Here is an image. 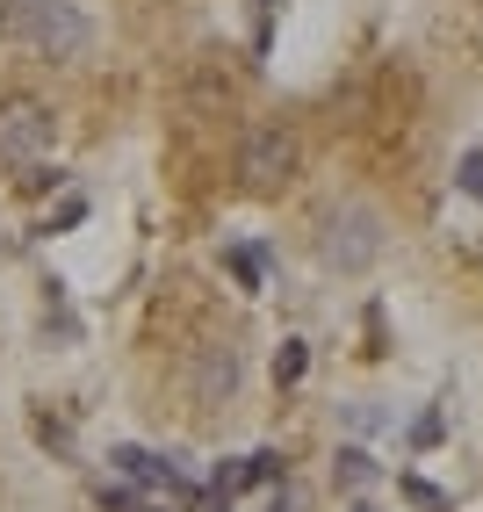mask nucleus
Here are the masks:
<instances>
[{
	"mask_svg": "<svg viewBox=\"0 0 483 512\" xmlns=\"http://www.w3.org/2000/svg\"><path fill=\"white\" fill-rule=\"evenodd\" d=\"M0 29H8V37H29L44 58H80L87 51V15L73 0H8V8H0Z\"/></svg>",
	"mask_w": 483,
	"mask_h": 512,
	"instance_id": "nucleus-1",
	"label": "nucleus"
},
{
	"mask_svg": "<svg viewBox=\"0 0 483 512\" xmlns=\"http://www.w3.org/2000/svg\"><path fill=\"white\" fill-rule=\"evenodd\" d=\"M318 253L339 275H361V267H375V253H383V217H375L368 202H339L325 217V231H318Z\"/></svg>",
	"mask_w": 483,
	"mask_h": 512,
	"instance_id": "nucleus-2",
	"label": "nucleus"
},
{
	"mask_svg": "<svg viewBox=\"0 0 483 512\" xmlns=\"http://www.w3.org/2000/svg\"><path fill=\"white\" fill-rule=\"evenodd\" d=\"M44 152H51V109H44V101H29V94L0 101V159L29 166V159H44Z\"/></svg>",
	"mask_w": 483,
	"mask_h": 512,
	"instance_id": "nucleus-3",
	"label": "nucleus"
},
{
	"mask_svg": "<svg viewBox=\"0 0 483 512\" xmlns=\"http://www.w3.org/2000/svg\"><path fill=\"white\" fill-rule=\"evenodd\" d=\"M238 174H246V188H282L289 174H296V130H282V123H260L253 138H246V152H238Z\"/></svg>",
	"mask_w": 483,
	"mask_h": 512,
	"instance_id": "nucleus-4",
	"label": "nucleus"
},
{
	"mask_svg": "<svg viewBox=\"0 0 483 512\" xmlns=\"http://www.w3.org/2000/svg\"><path fill=\"white\" fill-rule=\"evenodd\" d=\"M109 462H116V476H123V484H145V491H181V498H195V491L181 484V469H174V462H159V455H145V448H116Z\"/></svg>",
	"mask_w": 483,
	"mask_h": 512,
	"instance_id": "nucleus-5",
	"label": "nucleus"
},
{
	"mask_svg": "<svg viewBox=\"0 0 483 512\" xmlns=\"http://www.w3.org/2000/svg\"><path fill=\"white\" fill-rule=\"evenodd\" d=\"M231 390H238V354L231 347H210V354L195 361V404H224Z\"/></svg>",
	"mask_w": 483,
	"mask_h": 512,
	"instance_id": "nucleus-6",
	"label": "nucleus"
},
{
	"mask_svg": "<svg viewBox=\"0 0 483 512\" xmlns=\"http://www.w3.org/2000/svg\"><path fill=\"white\" fill-rule=\"evenodd\" d=\"M339 484H347V491H368V484H375V455H368V448H339Z\"/></svg>",
	"mask_w": 483,
	"mask_h": 512,
	"instance_id": "nucleus-7",
	"label": "nucleus"
},
{
	"mask_svg": "<svg viewBox=\"0 0 483 512\" xmlns=\"http://www.w3.org/2000/svg\"><path fill=\"white\" fill-rule=\"evenodd\" d=\"M303 361H310V354H303V339H282V354H274V383H282V390L303 383Z\"/></svg>",
	"mask_w": 483,
	"mask_h": 512,
	"instance_id": "nucleus-8",
	"label": "nucleus"
},
{
	"mask_svg": "<svg viewBox=\"0 0 483 512\" xmlns=\"http://www.w3.org/2000/svg\"><path fill=\"white\" fill-rule=\"evenodd\" d=\"M231 275L246 282V289H260V275H267V260H260V246H231Z\"/></svg>",
	"mask_w": 483,
	"mask_h": 512,
	"instance_id": "nucleus-9",
	"label": "nucleus"
},
{
	"mask_svg": "<svg viewBox=\"0 0 483 512\" xmlns=\"http://www.w3.org/2000/svg\"><path fill=\"white\" fill-rule=\"evenodd\" d=\"M404 498H411V505H426V512H447V491H433L426 476H404Z\"/></svg>",
	"mask_w": 483,
	"mask_h": 512,
	"instance_id": "nucleus-10",
	"label": "nucleus"
},
{
	"mask_svg": "<svg viewBox=\"0 0 483 512\" xmlns=\"http://www.w3.org/2000/svg\"><path fill=\"white\" fill-rule=\"evenodd\" d=\"M462 195H476V202H483V152H469V159H462Z\"/></svg>",
	"mask_w": 483,
	"mask_h": 512,
	"instance_id": "nucleus-11",
	"label": "nucleus"
},
{
	"mask_svg": "<svg viewBox=\"0 0 483 512\" xmlns=\"http://www.w3.org/2000/svg\"><path fill=\"white\" fill-rule=\"evenodd\" d=\"M267 512H296V491H274V498H267Z\"/></svg>",
	"mask_w": 483,
	"mask_h": 512,
	"instance_id": "nucleus-12",
	"label": "nucleus"
},
{
	"mask_svg": "<svg viewBox=\"0 0 483 512\" xmlns=\"http://www.w3.org/2000/svg\"><path fill=\"white\" fill-rule=\"evenodd\" d=\"M137 512H152V505H137Z\"/></svg>",
	"mask_w": 483,
	"mask_h": 512,
	"instance_id": "nucleus-13",
	"label": "nucleus"
},
{
	"mask_svg": "<svg viewBox=\"0 0 483 512\" xmlns=\"http://www.w3.org/2000/svg\"><path fill=\"white\" fill-rule=\"evenodd\" d=\"M361 512H368V505H361Z\"/></svg>",
	"mask_w": 483,
	"mask_h": 512,
	"instance_id": "nucleus-14",
	"label": "nucleus"
}]
</instances>
